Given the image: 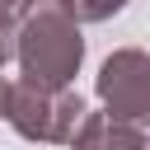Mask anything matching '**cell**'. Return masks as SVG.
Wrapping results in <instances>:
<instances>
[{
    "mask_svg": "<svg viewBox=\"0 0 150 150\" xmlns=\"http://www.w3.org/2000/svg\"><path fill=\"white\" fill-rule=\"evenodd\" d=\"M19 75L47 89H66L75 84L80 66H84V38L80 23L61 9V5H42L19 23V47H14Z\"/></svg>",
    "mask_w": 150,
    "mask_h": 150,
    "instance_id": "cell-1",
    "label": "cell"
},
{
    "mask_svg": "<svg viewBox=\"0 0 150 150\" xmlns=\"http://www.w3.org/2000/svg\"><path fill=\"white\" fill-rule=\"evenodd\" d=\"M84 112L89 108L70 84L47 89V84H33V80H14L9 94H5V122L23 141H42V145H70Z\"/></svg>",
    "mask_w": 150,
    "mask_h": 150,
    "instance_id": "cell-2",
    "label": "cell"
},
{
    "mask_svg": "<svg viewBox=\"0 0 150 150\" xmlns=\"http://www.w3.org/2000/svg\"><path fill=\"white\" fill-rule=\"evenodd\" d=\"M94 89H98L103 112H112L117 122H131V127L145 131V122H150V52L117 47L98 66Z\"/></svg>",
    "mask_w": 150,
    "mask_h": 150,
    "instance_id": "cell-3",
    "label": "cell"
},
{
    "mask_svg": "<svg viewBox=\"0 0 150 150\" xmlns=\"http://www.w3.org/2000/svg\"><path fill=\"white\" fill-rule=\"evenodd\" d=\"M70 150H145V131L117 122L112 112H84V122L70 136Z\"/></svg>",
    "mask_w": 150,
    "mask_h": 150,
    "instance_id": "cell-4",
    "label": "cell"
},
{
    "mask_svg": "<svg viewBox=\"0 0 150 150\" xmlns=\"http://www.w3.org/2000/svg\"><path fill=\"white\" fill-rule=\"evenodd\" d=\"M131 0H61V9L75 19V23H103L112 14H122Z\"/></svg>",
    "mask_w": 150,
    "mask_h": 150,
    "instance_id": "cell-5",
    "label": "cell"
},
{
    "mask_svg": "<svg viewBox=\"0 0 150 150\" xmlns=\"http://www.w3.org/2000/svg\"><path fill=\"white\" fill-rule=\"evenodd\" d=\"M14 47H19V23H9V19H0V70L14 61Z\"/></svg>",
    "mask_w": 150,
    "mask_h": 150,
    "instance_id": "cell-6",
    "label": "cell"
},
{
    "mask_svg": "<svg viewBox=\"0 0 150 150\" xmlns=\"http://www.w3.org/2000/svg\"><path fill=\"white\" fill-rule=\"evenodd\" d=\"M33 5H38V0H0V19H9V23H23V19L33 14Z\"/></svg>",
    "mask_w": 150,
    "mask_h": 150,
    "instance_id": "cell-7",
    "label": "cell"
},
{
    "mask_svg": "<svg viewBox=\"0 0 150 150\" xmlns=\"http://www.w3.org/2000/svg\"><path fill=\"white\" fill-rule=\"evenodd\" d=\"M5 94H9V80L0 75V117H5Z\"/></svg>",
    "mask_w": 150,
    "mask_h": 150,
    "instance_id": "cell-8",
    "label": "cell"
},
{
    "mask_svg": "<svg viewBox=\"0 0 150 150\" xmlns=\"http://www.w3.org/2000/svg\"><path fill=\"white\" fill-rule=\"evenodd\" d=\"M145 150H150V136H145Z\"/></svg>",
    "mask_w": 150,
    "mask_h": 150,
    "instance_id": "cell-9",
    "label": "cell"
}]
</instances>
